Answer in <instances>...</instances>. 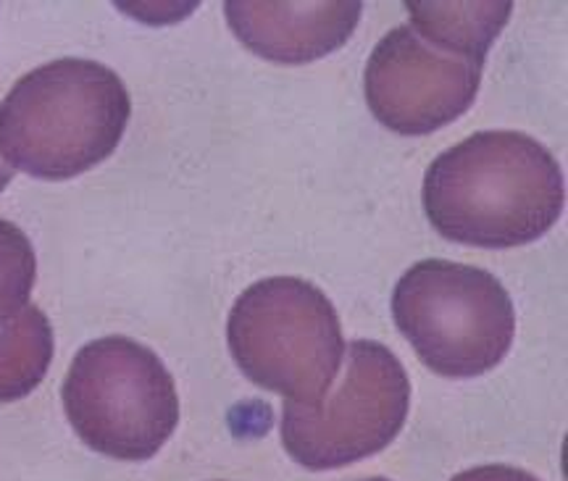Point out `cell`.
Here are the masks:
<instances>
[{"mask_svg":"<svg viewBox=\"0 0 568 481\" xmlns=\"http://www.w3.org/2000/svg\"><path fill=\"white\" fill-rule=\"evenodd\" d=\"M424 211L450 243L506 250L529 245L564 214L558 161L521 132H477L439 153L424 176Z\"/></svg>","mask_w":568,"mask_h":481,"instance_id":"cell-1","label":"cell"},{"mask_svg":"<svg viewBox=\"0 0 568 481\" xmlns=\"http://www.w3.org/2000/svg\"><path fill=\"white\" fill-rule=\"evenodd\" d=\"M132 101L113 69L59 59L32 69L0 103V155L34 180H74L122 143Z\"/></svg>","mask_w":568,"mask_h":481,"instance_id":"cell-2","label":"cell"},{"mask_svg":"<svg viewBox=\"0 0 568 481\" xmlns=\"http://www.w3.org/2000/svg\"><path fill=\"white\" fill-rule=\"evenodd\" d=\"M226 342L253 385L297 406L324 400L345 356L332 300L297 277H272L247 287L226 318Z\"/></svg>","mask_w":568,"mask_h":481,"instance_id":"cell-3","label":"cell"},{"mask_svg":"<svg viewBox=\"0 0 568 481\" xmlns=\"http://www.w3.org/2000/svg\"><path fill=\"white\" fill-rule=\"evenodd\" d=\"M393 316L426 369L474 379L508 356L516 308L495 274L453 260H418L397 282Z\"/></svg>","mask_w":568,"mask_h":481,"instance_id":"cell-4","label":"cell"},{"mask_svg":"<svg viewBox=\"0 0 568 481\" xmlns=\"http://www.w3.org/2000/svg\"><path fill=\"white\" fill-rule=\"evenodd\" d=\"M61 400L77 437L116 461H148L180 423L174 377L151 348L122 335L77 352Z\"/></svg>","mask_w":568,"mask_h":481,"instance_id":"cell-5","label":"cell"},{"mask_svg":"<svg viewBox=\"0 0 568 481\" xmlns=\"http://www.w3.org/2000/svg\"><path fill=\"white\" fill-rule=\"evenodd\" d=\"M343 377L316 406L284 402L282 444L308 471H329L376 456L400 434L410 379L400 358L374 339H353Z\"/></svg>","mask_w":568,"mask_h":481,"instance_id":"cell-6","label":"cell"},{"mask_svg":"<svg viewBox=\"0 0 568 481\" xmlns=\"http://www.w3.org/2000/svg\"><path fill=\"white\" fill-rule=\"evenodd\" d=\"M485 63L439 51L408 24L395 27L368 55L364 88L376 122L422 137L443 130L477 101Z\"/></svg>","mask_w":568,"mask_h":481,"instance_id":"cell-7","label":"cell"},{"mask_svg":"<svg viewBox=\"0 0 568 481\" xmlns=\"http://www.w3.org/2000/svg\"><path fill=\"white\" fill-rule=\"evenodd\" d=\"M234 38L247 51L274 63H311L339 51L358 27L364 3L318 0V3H224Z\"/></svg>","mask_w":568,"mask_h":481,"instance_id":"cell-8","label":"cell"},{"mask_svg":"<svg viewBox=\"0 0 568 481\" xmlns=\"http://www.w3.org/2000/svg\"><path fill=\"white\" fill-rule=\"evenodd\" d=\"M410 30L439 51L466 55L485 63L489 48L508 24L514 3L485 0V3H437L410 0L406 3Z\"/></svg>","mask_w":568,"mask_h":481,"instance_id":"cell-9","label":"cell"},{"mask_svg":"<svg viewBox=\"0 0 568 481\" xmlns=\"http://www.w3.org/2000/svg\"><path fill=\"white\" fill-rule=\"evenodd\" d=\"M53 350V327L38 306H24L0 324V402H17L40 387Z\"/></svg>","mask_w":568,"mask_h":481,"instance_id":"cell-10","label":"cell"},{"mask_svg":"<svg viewBox=\"0 0 568 481\" xmlns=\"http://www.w3.org/2000/svg\"><path fill=\"white\" fill-rule=\"evenodd\" d=\"M38 279V258L30 237L17 224L0 218V324L30 306Z\"/></svg>","mask_w":568,"mask_h":481,"instance_id":"cell-11","label":"cell"},{"mask_svg":"<svg viewBox=\"0 0 568 481\" xmlns=\"http://www.w3.org/2000/svg\"><path fill=\"white\" fill-rule=\"evenodd\" d=\"M450 481H539V479L531 477L529 471L516 469V465L493 463V465H477V469L460 471L458 477H453Z\"/></svg>","mask_w":568,"mask_h":481,"instance_id":"cell-12","label":"cell"},{"mask_svg":"<svg viewBox=\"0 0 568 481\" xmlns=\"http://www.w3.org/2000/svg\"><path fill=\"white\" fill-rule=\"evenodd\" d=\"M11 180H13V168L6 164L3 155H0V193H3V190L11 185Z\"/></svg>","mask_w":568,"mask_h":481,"instance_id":"cell-13","label":"cell"},{"mask_svg":"<svg viewBox=\"0 0 568 481\" xmlns=\"http://www.w3.org/2000/svg\"><path fill=\"white\" fill-rule=\"evenodd\" d=\"M361 481H389V479H385V477H372V479H361Z\"/></svg>","mask_w":568,"mask_h":481,"instance_id":"cell-14","label":"cell"}]
</instances>
